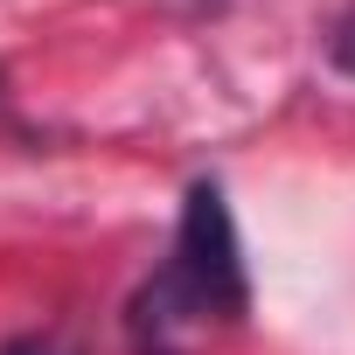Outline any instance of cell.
<instances>
[{
	"label": "cell",
	"instance_id": "obj_2",
	"mask_svg": "<svg viewBox=\"0 0 355 355\" xmlns=\"http://www.w3.org/2000/svg\"><path fill=\"white\" fill-rule=\"evenodd\" d=\"M327 56H334V70H348V77H355V8L334 21V42H327Z\"/></svg>",
	"mask_w": 355,
	"mask_h": 355
},
{
	"label": "cell",
	"instance_id": "obj_1",
	"mask_svg": "<svg viewBox=\"0 0 355 355\" xmlns=\"http://www.w3.org/2000/svg\"><path fill=\"white\" fill-rule=\"evenodd\" d=\"M251 313V279H244V244L223 182H196L174 223L167 265L139 286L132 300V355H182V341L209 320H244Z\"/></svg>",
	"mask_w": 355,
	"mask_h": 355
},
{
	"label": "cell",
	"instance_id": "obj_3",
	"mask_svg": "<svg viewBox=\"0 0 355 355\" xmlns=\"http://www.w3.org/2000/svg\"><path fill=\"white\" fill-rule=\"evenodd\" d=\"M0 355H70V348H63L56 334H15V341L0 348Z\"/></svg>",
	"mask_w": 355,
	"mask_h": 355
}]
</instances>
